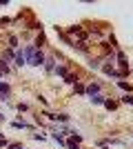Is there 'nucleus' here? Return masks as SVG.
Instances as JSON below:
<instances>
[{
	"label": "nucleus",
	"instance_id": "f257e3e1",
	"mask_svg": "<svg viewBox=\"0 0 133 149\" xmlns=\"http://www.w3.org/2000/svg\"><path fill=\"white\" fill-rule=\"evenodd\" d=\"M25 54H27V58H29V65H42V62H44L42 54H38V51L33 49V47H27Z\"/></svg>",
	"mask_w": 133,
	"mask_h": 149
},
{
	"label": "nucleus",
	"instance_id": "20e7f679",
	"mask_svg": "<svg viewBox=\"0 0 133 149\" xmlns=\"http://www.w3.org/2000/svg\"><path fill=\"white\" fill-rule=\"evenodd\" d=\"M98 89H100V87H98V85H91V87H89V93L93 96V93H98Z\"/></svg>",
	"mask_w": 133,
	"mask_h": 149
},
{
	"label": "nucleus",
	"instance_id": "39448f33",
	"mask_svg": "<svg viewBox=\"0 0 133 149\" xmlns=\"http://www.w3.org/2000/svg\"><path fill=\"white\" fill-rule=\"evenodd\" d=\"M124 102H131V105H133V96H127V98H124Z\"/></svg>",
	"mask_w": 133,
	"mask_h": 149
},
{
	"label": "nucleus",
	"instance_id": "423d86ee",
	"mask_svg": "<svg viewBox=\"0 0 133 149\" xmlns=\"http://www.w3.org/2000/svg\"><path fill=\"white\" fill-rule=\"evenodd\" d=\"M0 147H5V138H0Z\"/></svg>",
	"mask_w": 133,
	"mask_h": 149
},
{
	"label": "nucleus",
	"instance_id": "7ed1b4c3",
	"mask_svg": "<svg viewBox=\"0 0 133 149\" xmlns=\"http://www.w3.org/2000/svg\"><path fill=\"white\" fill-rule=\"evenodd\" d=\"M16 62H18V65H25V56H22V54H18V56H16Z\"/></svg>",
	"mask_w": 133,
	"mask_h": 149
},
{
	"label": "nucleus",
	"instance_id": "f03ea898",
	"mask_svg": "<svg viewBox=\"0 0 133 149\" xmlns=\"http://www.w3.org/2000/svg\"><path fill=\"white\" fill-rule=\"evenodd\" d=\"M0 93H2V98L9 93V87H7V85H2V82H0Z\"/></svg>",
	"mask_w": 133,
	"mask_h": 149
}]
</instances>
